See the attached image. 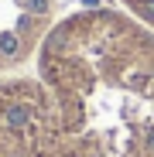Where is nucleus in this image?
Wrapping results in <instances>:
<instances>
[{
	"instance_id": "obj_1",
	"label": "nucleus",
	"mask_w": 154,
	"mask_h": 157,
	"mask_svg": "<svg viewBox=\"0 0 154 157\" xmlns=\"http://www.w3.org/2000/svg\"><path fill=\"white\" fill-rule=\"evenodd\" d=\"M17 34H10V31H4L0 34V55H17Z\"/></svg>"
},
{
	"instance_id": "obj_2",
	"label": "nucleus",
	"mask_w": 154,
	"mask_h": 157,
	"mask_svg": "<svg viewBox=\"0 0 154 157\" xmlns=\"http://www.w3.org/2000/svg\"><path fill=\"white\" fill-rule=\"evenodd\" d=\"M24 7H28L31 14H45L48 10V0H24Z\"/></svg>"
}]
</instances>
